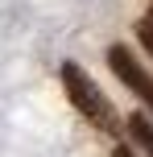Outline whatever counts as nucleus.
<instances>
[{"label": "nucleus", "mask_w": 153, "mask_h": 157, "mask_svg": "<svg viewBox=\"0 0 153 157\" xmlns=\"http://www.w3.org/2000/svg\"><path fill=\"white\" fill-rule=\"evenodd\" d=\"M62 87H66V95H71V103H75L95 128H104V132H120V116H116L112 99L99 91V83L83 71L79 62H62Z\"/></svg>", "instance_id": "1"}, {"label": "nucleus", "mask_w": 153, "mask_h": 157, "mask_svg": "<svg viewBox=\"0 0 153 157\" xmlns=\"http://www.w3.org/2000/svg\"><path fill=\"white\" fill-rule=\"evenodd\" d=\"M108 66H112V75L153 112V75L137 62V54H132L128 46H112V50H108Z\"/></svg>", "instance_id": "2"}, {"label": "nucleus", "mask_w": 153, "mask_h": 157, "mask_svg": "<svg viewBox=\"0 0 153 157\" xmlns=\"http://www.w3.org/2000/svg\"><path fill=\"white\" fill-rule=\"evenodd\" d=\"M128 132H132V141L145 149V157H153V120L137 112V116H128Z\"/></svg>", "instance_id": "3"}, {"label": "nucleus", "mask_w": 153, "mask_h": 157, "mask_svg": "<svg viewBox=\"0 0 153 157\" xmlns=\"http://www.w3.org/2000/svg\"><path fill=\"white\" fill-rule=\"evenodd\" d=\"M137 37H141V46L153 54V17H141L137 21Z\"/></svg>", "instance_id": "4"}, {"label": "nucleus", "mask_w": 153, "mask_h": 157, "mask_svg": "<svg viewBox=\"0 0 153 157\" xmlns=\"http://www.w3.org/2000/svg\"><path fill=\"white\" fill-rule=\"evenodd\" d=\"M112 157H137V153H132V149H124V145H116V153Z\"/></svg>", "instance_id": "5"}]
</instances>
